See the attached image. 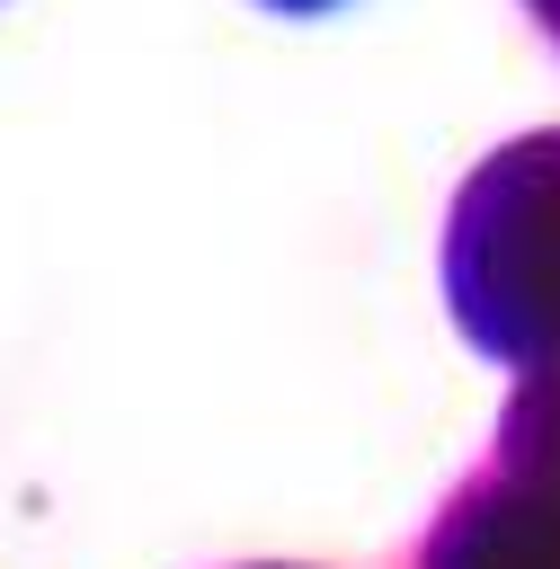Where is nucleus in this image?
Instances as JSON below:
<instances>
[{"instance_id":"f257e3e1","label":"nucleus","mask_w":560,"mask_h":569,"mask_svg":"<svg viewBox=\"0 0 560 569\" xmlns=\"http://www.w3.org/2000/svg\"><path fill=\"white\" fill-rule=\"evenodd\" d=\"M453 311L480 347L516 365L560 356V133L507 142L453 204L444 240Z\"/></svg>"},{"instance_id":"f03ea898","label":"nucleus","mask_w":560,"mask_h":569,"mask_svg":"<svg viewBox=\"0 0 560 569\" xmlns=\"http://www.w3.org/2000/svg\"><path fill=\"white\" fill-rule=\"evenodd\" d=\"M533 9H542V18H551V36H560V0H533Z\"/></svg>"},{"instance_id":"7ed1b4c3","label":"nucleus","mask_w":560,"mask_h":569,"mask_svg":"<svg viewBox=\"0 0 560 569\" xmlns=\"http://www.w3.org/2000/svg\"><path fill=\"white\" fill-rule=\"evenodd\" d=\"M276 9H329V0H276Z\"/></svg>"}]
</instances>
